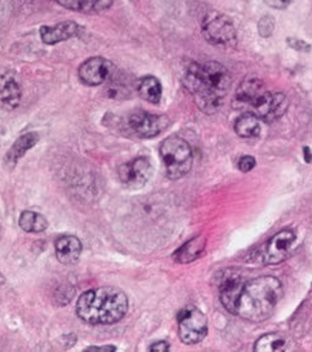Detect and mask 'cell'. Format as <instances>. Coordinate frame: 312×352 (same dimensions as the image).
I'll use <instances>...</instances> for the list:
<instances>
[{"label": "cell", "mask_w": 312, "mask_h": 352, "mask_svg": "<svg viewBox=\"0 0 312 352\" xmlns=\"http://www.w3.org/2000/svg\"><path fill=\"white\" fill-rule=\"evenodd\" d=\"M183 85L205 114H214L223 104L231 85L229 70L216 61L192 63L183 76Z\"/></svg>", "instance_id": "cell-1"}, {"label": "cell", "mask_w": 312, "mask_h": 352, "mask_svg": "<svg viewBox=\"0 0 312 352\" xmlns=\"http://www.w3.org/2000/svg\"><path fill=\"white\" fill-rule=\"evenodd\" d=\"M128 297L123 290L102 287L88 290L76 303V314L87 324L110 325L122 320L128 311Z\"/></svg>", "instance_id": "cell-2"}, {"label": "cell", "mask_w": 312, "mask_h": 352, "mask_svg": "<svg viewBox=\"0 0 312 352\" xmlns=\"http://www.w3.org/2000/svg\"><path fill=\"white\" fill-rule=\"evenodd\" d=\"M282 298L280 280L274 276H260L244 284L240 293L236 315L245 320L267 319Z\"/></svg>", "instance_id": "cell-3"}, {"label": "cell", "mask_w": 312, "mask_h": 352, "mask_svg": "<svg viewBox=\"0 0 312 352\" xmlns=\"http://www.w3.org/2000/svg\"><path fill=\"white\" fill-rule=\"evenodd\" d=\"M160 155L166 166L167 176L170 179H178L186 176L192 166V151L188 142L172 135L163 141L160 146Z\"/></svg>", "instance_id": "cell-4"}, {"label": "cell", "mask_w": 312, "mask_h": 352, "mask_svg": "<svg viewBox=\"0 0 312 352\" xmlns=\"http://www.w3.org/2000/svg\"><path fill=\"white\" fill-rule=\"evenodd\" d=\"M203 35L207 42L216 45L227 48L236 43V29L227 16L219 12H210L201 25Z\"/></svg>", "instance_id": "cell-5"}, {"label": "cell", "mask_w": 312, "mask_h": 352, "mask_svg": "<svg viewBox=\"0 0 312 352\" xmlns=\"http://www.w3.org/2000/svg\"><path fill=\"white\" fill-rule=\"evenodd\" d=\"M208 333L207 316L195 306H188L178 314V336L185 344H197Z\"/></svg>", "instance_id": "cell-6"}, {"label": "cell", "mask_w": 312, "mask_h": 352, "mask_svg": "<svg viewBox=\"0 0 312 352\" xmlns=\"http://www.w3.org/2000/svg\"><path fill=\"white\" fill-rule=\"evenodd\" d=\"M289 101L287 96L281 92H267L260 94L257 100L250 104L249 113L256 115L265 123H272L280 119L287 113Z\"/></svg>", "instance_id": "cell-7"}, {"label": "cell", "mask_w": 312, "mask_h": 352, "mask_svg": "<svg viewBox=\"0 0 312 352\" xmlns=\"http://www.w3.org/2000/svg\"><path fill=\"white\" fill-rule=\"evenodd\" d=\"M296 234L291 230H282L263 245L260 261L265 265H278L291 256Z\"/></svg>", "instance_id": "cell-8"}, {"label": "cell", "mask_w": 312, "mask_h": 352, "mask_svg": "<svg viewBox=\"0 0 312 352\" xmlns=\"http://www.w3.org/2000/svg\"><path fill=\"white\" fill-rule=\"evenodd\" d=\"M119 178L122 184L131 188H140L145 186L154 173V168L148 159L137 157L119 166Z\"/></svg>", "instance_id": "cell-9"}, {"label": "cell", "mask_w": 312, "mask_h": 352, "mask_svg": "<svg viewBox=\"0 0 312 352\" xmlns=\"http://www.w3.org/2000/svg\"><path fill=\"white\" fill-rule=\"evenodd\" d=\"M169 120L167 116L154 115L146 111H135L129 116V125L141 138H153L166 131Z\"/></svg>", "instance_id": "cell-10"}, {"label": "cell", "mask_w": 312, "mask_h": 352, "mask_svg": "<svg viewBox=\"0 0 312 352\" xmlns=\"http://www.w3.org/2000/svg\"><path fill=\"white\" fill-rule=\"evenodd\" d=\"M115 66L109 60L102 57H93L87 60L79 67V78L87 85H101L111 79L114 75Z\"/></svg>", "instance_id": "cell-11"}, {"label": "cell", "mask_w": 312, "mask_h": 352, "mask_svg": "<svg viewBox=\"0 0 312 352\" xmlns=\"http://www.w3.org/2000/svg\"><path fill=\"white\" fill-rule=\"evenodd\" d=\"M245 281L236 272H229L223 276L219 287V297L225 309L236 315V306L239 300L240 293L244 288Z\"/></svg>", "instance_id": "cell-12"}, {"label": "cell", "mask_w": 312, "mask_h": 352, "mask_svg": "<svg viewBox=\"0 0 312 352\" xmlns=\"http://www.w3.org/2000/svg\"><path fill=\"white\" fill-rule=\"evenodd\" d=\"M82 32V28L73 21H65L54 26H42L41 38L44 44L54 45L57 43L73 39Z\"/></svg>", "instance_id": "cell-13"}, {"label": "cell", "mask_w": 312, "mask_h": 352, "mask_svg": "<svg viewBox=\"0 0 312 352\" xmlns=\"http://www.w3.org/2000/svg\"><path fill=\"white\" fill-rule=\"evenodd\" d=\"M54 248H56V256L58 261L63 265L71 266V265L78 263V261L80 259L83 247H82L80 240L76 236L65 235V236H61L56 240Z\"/></svg>", "instance_id": "cell-14"}, {"label": "cell", "mask_w": 312, "mask_h": 352, "mask_svg": "<svg viewBox=\"0 0 312 352\" xmlns=\"http://www.w3.org/2000/svg\"><path fill=\"white\" fill-rule=\"evenodd\" d=\"M22 89L20 83L7 74H0V102L10 107H16L21 101Z\"/></svg>", "instance_id": "cell-15"}, {"label": "cell", "mask_w": 312, "mask_h": 352, "mask_svg": "<svg viewBox=\"0 0 312 352\" xmlns=\"http://www.w3.org/2000/svg\"><path fill=\"white\" fill-rule=\"evenodd\" d=\"M263 84L258 79H247L240 84L236 94H235V104L241 107H250L257 97L263 94Z\"/></svg>", "instance_id": "cell-16"}, {"label": "cell", "mask_w": 312, "mask_h": 352, "mask_svg": "<svg viewBox=\"0 0 312 352\" xmlns=\"http://www.w3.org/2000/svg\"><path fill=\"white\" fill-rule=\"evenodd\" d=\"M60 6H63L71 11L82 13H98L106 11L113 6L114 0H56Z\"/></svg>", "instance_id": "cell-17"}, {"label": "cell", "mask_w": 312, "mask_h": 352, "mask_svg": "<svg viewBox=\"0 0 312 352\" xmlns=\"http://www.w3.org/2000/svg\"><path fill=\"white\" fill-rule=\"evenodd\" d=\"M205 245H207V239L204 236L191 239L185 245L178 249L173 258L176 259L178 263H190L203 254Z\"/></svg>", "instance_id": "cell-18"}, {"label": "cell", "mask_w": 312, "mask_h": 352, "mask_svg": "<svg viewBox=\"0 0 312 352\" xmlns=\"http://www.w3.org/2000/svg\"><path fill=\"white\" fill-rule=\"evenodd\" d=\"M39 141V135L38 133H25L22 135L14 144L12 146L11 150L7 154V163L10 166H14L22 156L25 155L29 150H32L34 146L38 144Z\"/></svg>", "instance_id": "cell-19"}, {"label": "cell", "mask_w": 312, "mask_h": 352, "mask_svg": "<svg viewBox=\"0 0 312 352\" xmlns=\"http://www.w3.org/2000/svg\"><path fill=\"white\" fill-rule=\"evenodd\" d=\"M137 89H138V94L150 104H157L161 100L163 88H161V84L156 79L155 76L142 78L138 82Z\"/></svg>", "instance_id": "cell-20"}, {"label": "cell", "mask_w": 312, "mask_h": 352, "mask_svg": "<svg viewBox=\"0 0 312 352\" xmlns=\"http://www.w3.org/2000/svg\"><path fill=\"white\" fill-rule=\"evenodd\" d=\"M235 132L243 138H253L260 133V120L252 113H245L238 118Z\"/></svg>", "instance_id": "cell-21"}, {"label": "cell", "mask_w": 312, "mask_h": 352, "mask_svg": "<svg viewBox=\"0 0 312 352\" xmlns=\"http://www.w3.org/2000/svg\"><path fill=\"white\" fill-rule=\"evenodd\" d=\"M20 228L26 232L39 234L47 230L48 221L41 213H36L32 210H25L22 212L20 217Z\"/></svg>", "instance_id": "cell-22"}, {"label": "cell", "mask_w": 312, "mask_h": 352, "mask_svg": "<svg viewBox=\"0 0 312 352\" xmlns=\"http://www.w3.org/2000/svg\"><path fill=\"white\" fill-rule=\"evenodd\" d=\"M285 344H287V341L281 337L280 334L269 333V334L262 336L260 340L256 342L254 351H281L285 349Z\"/></svg>", "instance_id": "cell-23"}, {"label": "cell", "mask_w": 312, "mask_h": 352, "mask_svg": "<svg viewBox=\"0 0 312 352\" xmlns=\"http://www.w3.org/2000/svg\"><path fill=\"white\" fill-rule=\"evenodd\" d=\"M258 30L262 36H270L274 32V19L270 16H265L263 19H260Z\"/></svg>", "instance_id": "cell-24"}, {"label": "cell", "mask_w": 312, "mask_h": 352, "mask_svg": "<svg viewBox=\"0 0 312 352\" xmlns=\"http://www.w3.org/2000/svg\"><path fill=\"white\" fill-rule=\"evenodd\" d=\"M239 169L241 172H249L256 166V159L253 156H243L239 160Z\"/></svg>", "instance_id": "cell-25"}, {"label": "cell", "mask_w": 312, "mask_h": 352, "mask_svg": "<svg viewBox=\"0 0 312 352\" xmlns=\"http://www.w3.org/2000/svg\"><path fill=\"white\" fill-rule=\"evenodd\" d=\"M271 8L276 10H284L291 4V0H263Z\"/></svg>", "instance_id": "cell-26"}, {"label": "cell", "mask_w": 312, "mask_h": 352, "mask_svg": "<svg viewBox=\"0 0 312 352\" xmlns=\"http://www.w3.org/2000/svg\"><path fill=\"white\" fill-rule=\"evenodd\" d=\"M169 347L170 346H169V343H167V342H156V343L150 346V351H168Z\"/></svg>", "instance_id": "cell-27"}, {"label": "cell", "mask_w": 312, "mask_h": 352, "mask_svg": "<svg viewBox=\"0 0 312 352\" xmlns=\"http://www.w3.org/2000/svg\"><path fill=\"white\" fill-rule=\"evenodd\" d=\"M85 351H116V347L114 346H93L85 349Z\"/></svg>", "instance_id": "cell-28"}, {"label": "cell", "mask_w": 312, "mask_h": 352, "mask_svg": "<svg viewBox=\"0 0 312 352\" xmlns=\"http://www.w3.org/2000/svg\"><path fill=\"white\" fill-rule=\"evenodd\" d=\"M304 154H306V155H304L306 162H307V163H310V162L312 160V157L311 153H310V148H309V147H304Z\"/></svg>", "instance_id": "cell-29"}, {"label": "cell", "mask_w": 312, "mask_h": 352, "mask_svg": "<svg viewBox=\"0 0 312 352\" xmlns=\"http://www.w3.org/2000/svg\"><path fill=\"white\" fill-rule=\"evenodd\" d=\"M0 283H4V276L0 274Z\"/></svg>", "instance_id": "cell-30"}]
</instances>
